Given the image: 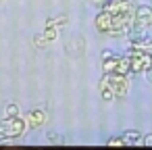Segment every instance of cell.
<instances>
[{
	"instance_id": "obj_1",
	"label": "cell",
	"mask_w": 152,
	"mask_h": 150,
	"mask_svg": "<svg viewBox=\"0 0 152 150\" xmlns=\"http://www.w3.org/2000/svg\"><path fill=\"white\" fill-rule=\"evenodd\" d=\"M102 88H110L115 96H125L129 83H127V79H125L123 73H106L102 77V81H100V90Z\"/></svg>"
},
{
	"instance_id": "obj_2",
	"label": "cell",
	"mask_w": 152,
	"mask_h": 150,
	"mask_svg": "<svg viewBox=\"0 0 152 150\" xmlns=\"http://www.w3.org/2000/svg\"><path fill=\"white\" fill-rule=\"evenodd\" d=\"M25 131V121L17 117H7V121L0 123V138H19Z\"/></svg>"
},
{
	"instance_id": "obj_3",
	"label": "cell",
	"mask_w": 152,
	"mask_h": 150,
	"mask_svg": "<svg viewBox=\"0 0 152 150\" xmlns=\"http://www.w3.org/2000/svg\"><path fill=\"white\" fill-rule=\"evenodd\" d=\"M129 61H131V71H133V73L150 71V69H152V56H150L146 50H133V52L129 54Z\"/></svg>"
},
{
	"instance_id": "obj_4",
	"label": "cell",
	"mask_w": 152,
	"mask_h": 150,
	"mask_svg": "<svg viewBox=\"0 0 152 150\" xmlns=\"http://www.w3.org/2000/svg\"><path fill=\"white\" fill-rule=\"evenodd\" d=\"M133 21H135L137 27L152 25V9L150 7H137V11L133 13Z\"/></svg>"
},
{
	"instance_id": "obj_5",
	"label": "cell",
	"mask_w": 152,
	"mask_h": 150,
	"mask_svg": "<svg viewBox=\"0 0 152 150\" xmlns=\"http://www.w3.org/2000/svg\"><path fill=\"white\" fill-rule=\"evenodd\" d=\"M104 11H108L113 15H125V13H131V2L129 0H110Z\"/></svg>"
},
{
	"instance_id": "obj_6",
	"label": "cell",
	"mask_w": 152,
	"mask_h": 150,
	"mask_svg": "<svg viewBox=\"0 0 152 150\" xmlns=\"http://www.w3.org/2000/svg\"><path fill=\"white\" fill-rule=\"evenodd\" d=\"M96 27H98V31L110 34V29H113V13L102 11V13L96 17Z\"/></svg>"
},
{
	"instance_id": "obj_7",
	"label": "cell",
	"mask_w": 152,
	"mask_h": 150,
	"mask_svg": "<svg viewBox=\"0 0 152 150\" xmlns=\"http://www.w3.org/2000/svg\"><path fill=\"white\" fill-rule=\"evenodd\" d=\"M142 133L140 131H135V129H127L125 133H123V142H125V146H137V144H142Z\"/></svg>"
},
{
	"instance_id": "obj_8",
	"label": "cell",
	"mask_w": 152,
	"mask_h": 150,
	"mask_svg": "<svg viewBox=\"0 0 152 150\" xmlns=\"http://www.w3.org/2000/svg\"><path fill=\"white\" fill-rule=\"evenodd\" d=\"M44 121H46V115H44L42 110H34V113H29V115H27V123H29V125H34V127L42 125Z\"/></svg>"
},
{
	"instance_id": "obj_9",
	"label": "cell",
	"mask_w": 152,
	"mask_h": 150,
	"mask_svg": "<svg viewBox=\"0 0 152 150\" xmlns=\"http://www.w3.org/2000/svg\"><path fill=\"white\" fill-rule=\"evenodd\" d=\"M44 38H46L48 42L56 40V31H54V25H46V29H44Z\"/></svg>"
},
{
	"instance_id": "obj_10",
	"label": "cell",
	"mask_w": 152,
	"mask_h": 150,
	"mask_svg": "<svg viewBox=\"0 0 152 150\" xmlns=\"http://www.w3.org/2000/svg\"><path fill=\"white\" fill-rule=\"evenodd\" d=\"M17 113H19L17 104H9L7 106V117H17Z\"/></svg>"
},
{
	"instance_id": "obj_11",
	"label": "cell",
	"mask_w": 152,
	"mask_h": 150,
	"mask_svg": "<svg viewBox=\"0 0 152 150\" xmlns=\"http://www.w3.org/2000/svg\"><path fill=\"white\" fill-rule=\"evenodd\" d=\"M34 42H36V46H38V48H44L48 40H46V38H44V34H42V36H36V40H34Z\"/></svg>"
},
{
	"instance_id": "obj_12",
	"label": "cell",
	"mask_w": 152,
	"mask_h": 150,
	"mask_svg": "<svg viewBox=\"0 0 152 150\" xmlns=\"http://www.w3.org/2000/svg\"><path fill=\"white\" fill-rule=\"evenodd\" d=\"M106 144H108V146H125L123 138H110V140H108Z\"/></svg>"
},
{
	"instance_id": "obj_13",
	"label": "cell",
	"mask_w": 152,
	"mask_h": 150,
	"mask_svg": "<svg viewBox=\"0 0 152 150\" xmlns=\"http://www.w3.org/2000/svg\"><path fill=\"white\" fill-rule=\"evenodd\" d=\"M113 96H115V94H113L110 88H102V98H104V100H113Z\"/></svg>"
},
{
	"instance_id": "obj_14",
	"label": "cell",
	"mask_w": 152,
	"mask_h": 150,
	"mask_svg": "<svg viewBox=\"0 0 152 150\" xmlns=\"http://www.w3.org/2000/svg\"><path fill=\"white\" fill-rule=\"evenodd\" d=\"M67 23V17H58V19H54V21H50L48 25H65Z\"/></svg>"
},
{
	"instance_id": "obj_15",
	"label": "cell",
	"mask_w": 152,
	"mask_h": 150,
	"mask_svg": "<svg viewBox=\"0 0 152 150\" xmlns=\"http://www.w3.org/2000/svg\"><path fill=\"white\" fill-rule=\"evenodd\" d=\"M142 144H144V146H150V148H152V133L144 135V138H142Z\"/></svg>"
},
{
	"instance_id": "obj_16",
	"label": "cell",
	"mask_w": 152,
	"mask_h": 150,
	"mask_svg": "<svg viewBox=\"0 0 152 150\" xmlns=\"http://www.w3.org/2000/svg\"><path fill=\"white\" fill-rule=\"evenodd\" d=\"M108 56H113V52H110V50H104V52H102V59H108Z\"/></svg>"
},
{
	"instance_id": "obj_17",
	"label": "cell",
	"mask_w": 152,
	"mask_h": 150,
	"mask_svg": "<svg viewBox=\"0 0 152 150\" xmlns=\"http://www.w3.org/2000/svg\"><path fill=\"white\" fill-rule=\"evenodd\" d=\"M148 81H150V83H152V69H150V71H148Z\"/></svg>"
},
{
	"instance_id": "obj_18",
	"label": "cell",
	"mask_w": 152,
	"mask_h": 150,
	"mask_svg": "<svg viewBox=\"0 0 152 150\" xmlns=\"http://www.w3.org/2000/svg\"><path fill=\"white\" fill-rule=\"evenodd\" d=\"M94 2H98V4H100V2H102V0H94Z\"/></svg>"
}]
</instances>
